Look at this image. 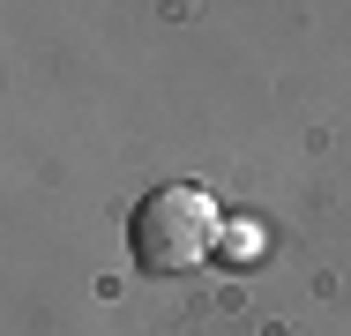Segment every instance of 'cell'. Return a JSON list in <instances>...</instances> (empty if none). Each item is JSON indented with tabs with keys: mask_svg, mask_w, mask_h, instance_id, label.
<instances>
[{
	"mask_svg": "<svg viewBox=\"0 0 351 336\" xmlns=\"http://www.w3.org/2000/svg\"><path fill=\"white\" fill-rule=\"evenodd\" d=\"M224 239V209H217L210 187H149L128 217V254H135L142 276H180V269L210 262V247Z\"/></svg>",
	"mask_w": 351,
	"mask_h": 336,
	"instance_id": "cell-1",
	"label": "cell"
}]
</instances>
